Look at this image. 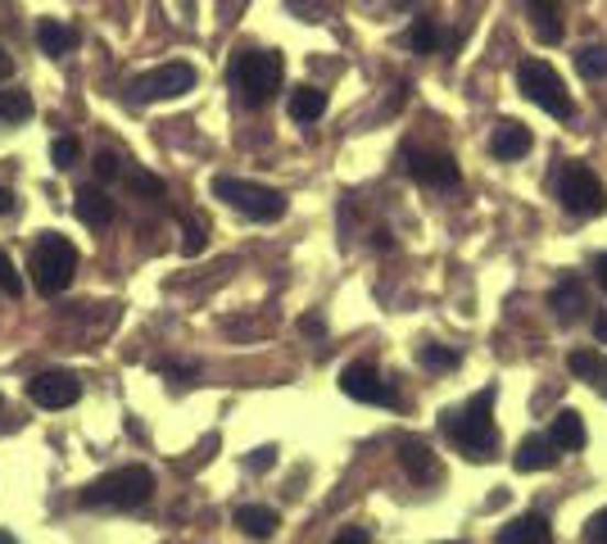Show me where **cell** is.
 <instances>
[{
    "label": "cell",
    "instance_id": "cell-1",
    "mask_svg": "<svg viewBox=\"0 0 607 544\" xmlns=\"http://www.w3.org/2000/svg\"><path fill=\"white\" fill-rule=\"evenodd\" d=\"M495 386L476 390L463 409H444L440 413V431L453 441V449H459L463 458L472 463H489L499 449V431H495Z\"/></svg>",
    "mask_w": 607,
    "mask_h": 544
},
{
    "label": "cell",
    "instance_id": "cell-2",
    "mask_svg": "<svg viewBox=\"0 0 607 544\" xmlns=\"http://www.w3.org/2000/svg\"><path fill=\"white\" fill-rule=\"evenodd\" d=\"M150 495H155V471L141 463H128V467H113L104 477H96L82 490V503L87 508H141Z\"/></svg>",
    "mask_w": 607,
    "mask_h": 544
},
{
    "label": "cell",
    "instance_id": "cell-3",
    "mask_svg": "<svg viewBox=\"0 0 607 544\" xmlns=\"http://www.w3.org/2000/svg\"><path fill=\"white\" fill-rule=\"evenodd\" d=\"M27 273H32L42 296H64V290L73 286V273H78V249H73V241L59 236V232H42L32 245Z\"/></svg>",
    "mask_w": 607,
    "mask_h": 544
},
{
    "label": "cell",
    "instance_id": "cell-4",
    "mask_svg": "<svg viewBox=\"0 0 607 544\" xmlns=\"http://www.w3.org/2000/svg\"><path fill=\"white\" fill-rule=\"evenodd\" d=\"M282 78H286V59L277 51H245L236 55L232 64V87L241 91V100L250 109H263L277 91H282Z\"/></svg>",
    "mask_w": 607,
    "mask_h": 544
},
{
    "label": "cell",
    "instance_id": "cell-5",
    "mask_svg": "<svg viewBox=\"0 0 607 544\" xmlns=\"http://www.w3.org/2000/svg\"><path fill=\"white\" fill-rule=\"evenodd\" d=\"M213 196L222 204H232L236 213L254 218V223H277L286 213V196L273 191V187H258V181H245V177H213Z\"/></svg>",
    "mask_w": 607,
    "mask_h": 544
},
{
    "label": "cell",
    "instance_id": "cell-6",
    "mask_svg": "<svg viewBox=\"0 0 607 544\" xmlns=\"http://www.w3.org/2000/svg\"><path fill=\"white\" fill-rule=\"evenodd\" d=\"M517 87L536 100L544 114H553V119H572L576 114V104H572V91H566V82L558 78V68L553 64H544V59H521V68H517Z\"/></svg>",
    "mask_w": 607,
    "mask_h": 544
},
{
    "label": "cell",
    "instance_id": "cell-7",
    "mask_svg": "<svg viewBox=\"0 0 607 544\" xmlns=\"http://www.w3.org/2000/svg\"><path fill=\"white\" fill-rule=\"evenodd\" d=\"M558 196H562V204L572 209L576 218H598L607 209L603 181L585 164H562V173H558Z\"/></svg>",
    "mask_w": 607,
    "mask_h": 544
},
{
    "label": "cell",
    "instance_id": "cell-8",
    "mask_svg": "<svg viewBox=\"0 0 607 544\" xmlns=\"http://www.w3.org/2000/svg\"><path fill=\"white\" fill-rule=\"evenodd\" d=\"M196 87V68L191 64H181V59H173V64H159V68H150V73H141V78L132 82V96L136 100H173V96H186Z\"/></svg>",
    "mask_w": 607,
    "mask_h": 544
},
{
    "label": "cell",
    "instance_id": "cell-9",
    "mask_svg": "<svg viewBox=\"0 0 607 544\" xmlns=\"http://www.w3.org/2000/svg\"><path fill=\"white\" fill-rule=\"evenodd\" d=\"M78 395H82V381L64 373V368H51V373H36L27 381V399L36 409H68V404H78Z\"/></svg>",
    "mask_w": 607,
    "mask_h": 544
},
{
    "label": "cell",
    "instance_id": "cell-10",
    "mask_svg": "<svg viewBox=\"0 0 607 544\" xmlns=\"http://www.w3.org/2000/svg\"><path fill=\"white\" fill-rule=\"evenodd\" d=\"M340 390L358 404H395V390L386 386V377L372 368V363H350L345 373H340Z\"/></svg>",
    "mask_w": 607,
    "mask_h": 544
},
{
    "label": "cell",
    "instance_id": "cell-11",
    "mask_svg": "<svg viewBox=\"0 0 607 544\" xmlns=\"http://www.w3.org/2000/svg\"><path fill=\"white\" fill-rule=\"evenodd\" d=\"M408 173L422 181V187H453V181H459V164H453V155H440V151H412Z\"/></svg>",
    "mask_w": 607,
    "mask_h": 544
},
{
    "label": "cell",
    "instance_id": "cell-12",
    "mask_svg": "<svg viewBox=\"0 0 607 544\" xmlns=\"http://www.w3.org/2000/svg\"><path fill=\"white\" fill-rule=\"evenodd\" d=\"M499 544H553V526L540 513L512 518L508 526H499Z\"/></svg>",
    "mask_w": 607,
    "mask_h": 544
},
{
    "label": "cell",
    "instance_id": "cell-13",
    "mask_svg": "<svg viewBox=\"0 0 607 544\" xmlns=\"http://www.w3.org/2000/svg\"><path fill=\"white\" fill-rule=\"evenodd\" d=\"M526 14H530V27H536V42L540 46H558L562 42L558 0H526Z\"/></svg>",
    "mask_w": 607,
    "mask_h": 544
},
{
    "label": "cell",
    "instance_id": "cell-14",
    "mask_svg": "<svg viewBox=\"0 0 607 544\" xmlns=\"http://www.w3.org/2000/svg\"><path fill=\"white\" fill-rule=\"evenodd\" d=\"M549 309H553V318H558V322H576V318L589 309V304H585V286L566 277L562 286H553V290H549Z\"/></svg>",
    "mask_w": 607,
    "mask_h": 544
},
{
    "label": "cell",
    "instance_id": "cell-15",
    "mask_svg": "<svg viewBox=\"0 0 607 544\" xmlns=\"http://www.w3.org/2000/svg\"><path fill=\"white\" fill-rule=\"evenodd\" d=\"M553 463H558V449H553L549 435H530V441H521V449L512 458L517 471H549Z\"/></svg>",
    "mask_w": 607,
    "mask_h": 544
},
{
    "label": "cell",
    "instance_id": "cell-16",
    "mask_svg": "<svg viewBox=\"0 0 607 544\" xmlns=\"http://www.w3.org/2000/svg\"><path fill=\"white\" fill-rule=\"evenodd\" d=\"M236 526L250 540H273L277 526H282V518L273 513V508H263V503H245V508H236Z\"/></svg>",
    "mask_w": 607,
    "mask_h": 544
},
{
    "label": "cell",
    "instance_id": "cell-17",
    "mask_svg": "<svg viewBox=\"0 0 607 544\" xmlns=\"http://www.w3.org/2000/svg\"><path fill=\"white\" fill-rule=\"evenodd\" d=\"M530 145H536V141H530V132L521 123H499L495 136H489V151H495V159H521Z\"/></svg>",
    "mask_w": 607,
    "mask_h": 544
},
{
    "label": "cell",
    "instance_id": "cell-18",
    "mask_svg": "<svg viewBox=\"0 0 607 544\" xmlns=\"http://www.w3.org/2000/svg\"><path fill=\"white\" fill-rule=\"evenodd\" d=\"M36 42H42V51L51 59H64L73 46H78V32H73L68 23H59V19H42L36 23Z\"/></svg>",
    "mask_w": 607,
    "mask_h": 544
},
{
    "label": "cell",
    "instance_id": "cell-19",
    "mask_svg": "<svg viewBox=\"0 0 607 544\" xmlns=\"http://www.w3.org/2000/svg\"><path fill=\"white\" fill-rule=\"evenodd\" d=\"M399 463L412 481H435V454L422 445V441H399Z\"/></svg>",
    "mask_w": 607,
    "mask_h": 544
},
{
    "label": "cell",
    "instance_id": "cell-20",
    "mask_svg": "<svg viewBox=\"0 0 607 544\" xmlns=\"http://www.w3.org/2000/svg\"><path fill=\"white\" fill-rule=\"evenodd\" d=\"M549 441H553L558 454H562V449H581V445H585V418H581L576 409H562V413L553 418Z\"/></svg>",
    "mask_w": 607,
    "mask_h": 544
},
{
    "label": "cell",
    "instance_id": "cell-21",
    "mask_svg": "<svg viewBox=\"0 0 607 544\" xmlns=\"http://www.w3.org/2000/svg\"><path fill=\"white\" fill-rule=\"evenodd\" d=\"M73 209H78V218H82V223H91V227H104L109 218H113V200L100 187H82L78 200H73Z\"/></svg>",
    "mask_w": 607,
    "mask_h": 544
},
{
    "label": "cell",
    "instance_id": "cell-22",
    "mask_svg": "<svg viewBox=\"0 0 607 544\" xmlns=\"http://www.w3.org/2000/svg\"><path fill=\"white\" fill-rule=\"evenodd\" d=\"M322 114H327V91H318V87H295L290 91V119L295 123H313Z\"/></svg>",
    "mask_w": 607,
    "mask_h": 544
},
{
    "label": "cell",
    "instance_id": "cell-23",
    "mask_svg": "<svg viewBox=\"0 0 607 544\" xmlns=\"http://www.w3.org/2000/svg\"><path fill=\"white\" fill-rule=\"evenodd\" d=\"M399 42H404L408 51H417V55H431V51L440 46V32H435V23H431V19H417L412 27H404Z\"/></svg>",
    "mask_w": 607,
    "mask_h": 544
},
{
    "label": "cell",
    "instance_id": "cell-24",
    "mask_svg": "<svg viewBox=\"0 0 607 544\" xmlns=\"http://www.w3.org/2000/svg\"><path fill=\"white\" fill-rule=\"evenodd\" d=\"M576 68H581V78H589V82L607 78V46H581L576 51Z\"/></svg>",
    "mask_w": 607,
    "mask_h": 544
},
{
    "label": "cell",
    "instance_id": "cell-25",
    "mask_svg": "<svg viewBox=\"0 0 607 544\" xmlns=\"http://www.w3.org/2000/svg\"><path fill=\"white\" fill-rule=\"evenodd\" d=\"M23 119H32L27 91H0V123H23Z\"/></svg>",
    "mask_w": 607,
    "mask_h": 544
},
{
    "label": "cell",
    "instance_id": "cell-26",
    "mask_svg": "<svg viewBox=\"0 0 607 544\" xmlns=\"http://www.w3.org/2000/svg\"><path fill=\"white\" fill-rule=\"evenodd\" d=\"M566 368H572L576 377H585V381H594V377H603L607 363H603V354H598V349H576L572 358H566Z\"/></svg>",
    "mask_w": 607,
    "mask_h": 544
},
{
    "label": "cell",
    "instance_id": "cell-27",
    "mask_svg": "<svg viewBox=\"0 0 607 544\" xmlns=\"http://www.w3.org/2000/svg\"><path fill=\"white\" fill-rule=\"evenodd\" d=\"M78 155H82V145L73 141V136H59V141L51 145V159H55V168H59V173H68L73 164H78Z\"/></svg>",
    "mask_w": 607,
    "mask_h": 544
},
{
    "label": "cell",
    "instance_id": "cell-28",
    "mask_svg": "<svg viewBox=\"0 0 607 544\" xmlns=\"http://www.w3.org/2000/svg\"><path fill=\"white\" fill-rule=\"evenodd\" d=\"M0 290H5V296H23V281H19L14 259H10L5 249H0Z\"/></svg>",
    "mask_w": 607,
    "mask_h": 544
},
{
    "label": "cell",
    "instance_id": "cell-29",
    "mask_svg": "<svg viewBox=\"0 0 607 544\" xmlns=\"http://www.w3.org/2000/svg\"><path fill=\"white\" fill-rule=\"evenodd\" d=\"M422 363H427V368H459V354L440 349V345H422Z\"/></svg>",
    "mask_w": 607,
    "mask_h": 544
},
{
    "label": "cell",
    "instance_id": "cell-30",
    "mask_svg": "<svg viewBox=\"0 0 607 544\" xmlns=\"http://www.w3.org/2000/svg\"><path fill=\"white\" fill-rule=\"evenodd\" d=\"M200 249H205V223H200V218H191V223H186L181 254H200Z\"/></svg>",
    "mask_w": 607,
    "mask_h": 544
},
{
    "label": "cell",
    "instance_id": "cell-31",
    "mask_svg": "<svg viewBox=\"0 0 607 544\" xmlns=\"http://www.w3.org/2000/svg\"><path fill=\"white\" fill-rule=\"evenodd\" d=\"M119 173H123L119 155H109V151H100V155H96V177H119Z\"/></svg>",
    "mask_w": 607,
    "mask_h": 544
},
{
    "label": "cell",
    "instance_id": "cell-32",
    "mask_svg": "<svg viewBox=\"0 0 607 544\" xmlns=\"http://www.w3.org/2000/svg\"><path fill=\"white\" fill-rule=\"evenodd\" d=\"M585 544H607V508H603V513H594V522L585 531Z\"/></svg>",
    "mask_w": 607,
    "mask_h": 544
},
{
    "label": "cell",
    "instance_id": "cell-33",
    "mask_svg": "<svg viewBox=\"0 0 607 544\" xmlns=\"http://www.w3.org/2000/svg\"><path fill=\"white\" fill-rule=\"evenodd\" d=\"M335 544H372V535H367L363 526H350V531H340V535H335Z\"/></svg>",
    "mask_w": 607,
    "mask_h": 544
},
{
    "label": "cell",
    "instance_id": "cell-34",
    "mask_svg": "<svg viewBox=\"0 0 607 544\" xmlns=\"http://www.w3.org/2000/svg\"><path fill=\"white\" fill-rule=\"evenodd\" d=\"M132 187H136V191H150V196H164L159 181H155V177H145V173H136V177H132Z\"/></svg>",
    "mask_w": 607,
    "mask_h": 544
},
{
    "label": "cell",
    "instance_id": "cell-35",
    "mask_svg": "<svg viewBox=\"0 0 607 544\" xmlns=\"http://www.w3.org/2000/svg\"><path fill=\"white\" fill-rule=\"evenodd\" d=\"M273 458H277V449H273V445H268V449H254L250 467H258V471H263V467H273Z\"/></svg>",
    "mask_w": 607,
    "mask_h": 544
},
{
    "label": "cell",
    "instance_id": "cell-36",
    "mask_svg": "<svg viewBox=\"0 0 607 544\" xmlns=\"http://www.w3.org/2000/svg\"><path fill=\"white\" fill-rule=\"evenodd\" d=\"M10 73H14V59H10V51H5V46H0V82H5Z\"/></svg>",
    "mask_w": 607,
    "mask_h": 544
},
{
    "label": "cell",
    "instance_id": "cell-37",
    "mask_svg": "<svg viewBox=\"0 0 607 544\" xmlns=\"http://www.w3.org/2000/svg\"><path fill=\"white\" fill-rule=\"evenodd\" d=\"M594 336H598V345H607V309H603L598 322H594Z\"/></svg>",
    "mask_w": 607,
    "mask_h": 544
},
{
    "label": "cell",
    "instance_id": "cell-38",
    "mask_svg": "<svg viewBox=\"0 0 607 544\" xmlns=\"http://www.w3.org/2000/svg\"><path fill=\"white\" fill-rule=\"evenodd\" d=\"M598 286L607 290V254H603V259H598Z\"/></svg>",
    "mask_w": 607,
    "mask_h": 544
},
{
    "label": "cell",
    "instance_id": "cell-39",
    "mask_svg": "<svg viewBox=\"0 0 607 544\" xmlns=\"http://www.w3.org/2000/svg\"><path fill=\"white\" fill-rule=\"evenodd\" d=\"M10 204H14V200H10V191L0 187V213H10Z\"/></svg>",
    "mask_w": 607,
    "mask_h": 544
},
{
    "label": "cell",
    "instance_id": "cell-40",
    "mask_svg": "<svg viewBox=\"0 0 607 544\" xmlns=\"http://www.w3.org/2000/svg\"><path fill=\"white\" fill-rule=\"evenodd\" d=\"M0 544H19V540H14L10 531H0Z\"/></svg>",
    "mask_w": 607,
    "mask_h": 544
},
{
    "label": "cell",
    "instance_id": "cell-41",
    "mask_svg": "<svg viewBox=\"0 0 607 544\" xmlns=\"http://www.w3.org/2000/svg\"><path fill=\"white\" fill-rule=\"evenodd\" d=\"M395 5H399V10H408V5H412V0H395Z\"/></svg>",
    "mask_w": 607,
    "mask_h": 544
},
{
    "label": "cell",
    "instance_id": "cell-42",
    "mask_svg": "<svg viewBox=\"0 0 607 544\" xmlns=\"http://www.w3.org/2000/svg\"><path fill=\"white\" fill-rule=\"evenodd\" d=\"M0 413H5V399H0Z\"/></svg>",
    "mask_w": 607,
    "mask_h": 544
}]
</instances>
